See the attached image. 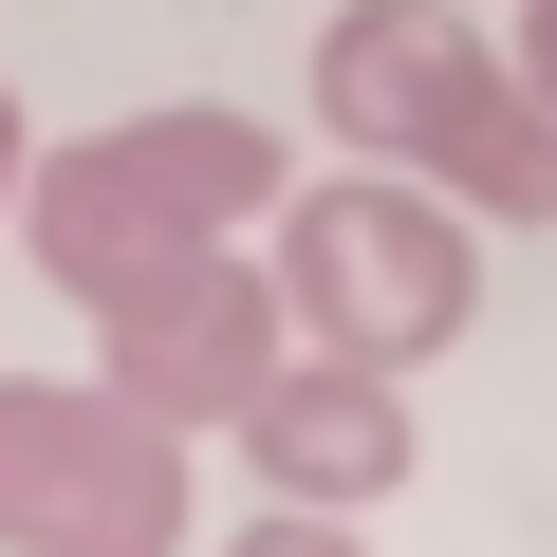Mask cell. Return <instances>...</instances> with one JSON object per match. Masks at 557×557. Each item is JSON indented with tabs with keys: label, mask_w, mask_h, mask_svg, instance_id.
I'll return each instance as SVG.
<instances>
[{
	"label": "cell",
	"mask_w": 557,
	"mask_h": 557,
	"mask_svg": "<svg viewBox=\"0 0 557 557\" xmlns=\"http://www.w3.org/2000/svg\"><path fill=\"white\" fill-rule=\"evenodd\" d=\"M278 223V317H298L317 354H372V372H428L465 317H483V223L428 186V168H335L298 205H260Z\"/></svg>",
	"instance_id": "obj_2"
},
{
	"label": "cell",
	"mask_w": 557,
	"mask_h": 557,
	"mask_svg": "<svg viewBox=\"0 0 557 557\" xmlns=\"http://www.w3.org/2000/svg\"><path fill=\"white\" fill-rule=\"evenodd\" d=\"M260 205H278L260 112H131V131L20 149V205H0V223L57 260V298H112V278H149V260H186V242H223Z\"/></svg>",
	"instance_id": "obj_1"
},
{
	"label": "cell",
	"mask_w": 557,
	"mask_h": 557,
	"mask_svg": "<svg viewBox=\"0 0 557 557\" xmlns=\"http://www.w3.org/2000/svg\"><path fill=\"white\" fill-rule=\"evenodd\" d=\"M0 539L38 557H149L186 539V428H149L131 391H0Z\"/></svg>",
	"instance_id": "obj_3"
},
{
	"label": "cell",
	"mask_w": 557,
	"mask_h": 557,
	"mask_svg": "<svg viewBox=\"0 0 557 557\" xmlns=\"http://www.w3.org/2000/svg\"><path fill=\"white\" fill-rule=\"evenodd\" d=\"M0 205H20V94H0Z\"/></svg>",
	"instance_id": "obj_8"
},
{
	"label": "cell",
	"mask_w": 557,
	"mask_h": 557,
	"mask_svg": "<svg viewBox=\"0 0 557 557\" xmlns=\"http://www.w3.org/2000/svg\"><path fill=\"white\" fill-rule=\"evenodd\" d=\"M75 317H94V391H131L149 428H223V409L260 391V354L298 335L242 242H186V260L112 278V298H75Z\"/></svg>",
	"instance_id": "obj_4"
},
{
	"label": "cell",
	"mask_w": 557,
	"mask_h": 557,
	"mask_svg": "<svg viewBox=\"0 0 557 557\" xmlns=\"http://www.w3.org/2000/svg\"><path fill=\"white\" fill-rule=\"evenodd\" d=\"M223 428H242V465H260L278 502H335V520L409 483V391H391L372 354H298V335H278L260 391H242Z\"/></svg>",
	"instance_id": "obj_6"
},
{
	"label": "cell",
	"mask_w": 557,
	"mask_h": 557,
	"mask_svg": "<svg viewBox=\"0 0 557 557\" xmlns=\"http://www.w3.org/2000/svg\"><path fill=\"white\" fill-rule=\"evenodd\" d=\"M446 205L465 223H557V94H539V57H502L483 112L446 131Z\"/></svg>",
	"instance_id": "obj_7"
},
{
	"label": "cell",
	"mask_w": 557,
	"mask_h": 557,
	"mask_svg": "<svg viewBox=\"0 0 557 557\" xmlns=\"http://www.w3.org/2000/svg\"><path fill=\"white\" fill-rule=\"evenodd\" d=\"M483 38L446 20V0H354V20L317 38V112H335V149L354 168H446V131L483 112Z\"/></svg>",
	"instance_id": "obj_5"
}]
</instances>
